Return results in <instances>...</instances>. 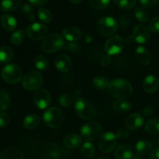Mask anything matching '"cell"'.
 Instances as JSON below:
<instances>
[{
    "label": "cell",
    "instance_id": "obj_1",
    "mask_svg": "<svg viewBox=\"0 0 159 159\" xmlns=\"http://www.w3.org/2000/svg\"><path fill=\"white\" fill-rule=\"evenodd\" d=\"M108 90L111 96L121 99H127L133 93L131 84L124 79H115L111 81Z\"/></svg>",
    "mask_w": 159,
    "mask_h": 159
},
{
    "label": "cell",
    "instance_id": "obj_2",
    "mask_svg": "<svg viewBox=\"0 0 159 159\" xmlns=\"http://www.w3.org/2000/svg\"><path fill=\"white\" fill-rule=\"evenodd\" d=\"M75 110L78 116L85 120H90L96 117V111L93 102L88 99L79 97L75 101Z\"/></svg>",
    "mask_w": 159,
    "mask_h": 159
},
{
    "label": "cell",
    "instance_id": "obj_3",
    "mask_svg": "<svg viewBox=\"0 0 159 159\" xmlns=\"http://www.w3.org/2000/svg\"><path fill=\"white\" fill-rule=\"evenodd\" d=\"M43 120L48 127L58 129L61 128L65 123V115L61 109L51 107L43 113Z\"/></svg>",
    "mask_w": 159,
    "mask_h": 159
},
{
    "label": "cell",
    "instance_id": "obj_4",
    "mask_svg": "<svg viewBox=\"0 0 159 159\" xmlns=\"http://www.w3.org/2000/svg\"><path fill=\"white\" fill-rule=\"evenodd\" d=\"M65 46L64 39L59 34H51L42 41L40 48L46 54H52L60 51Z\"/></svg>",
    "mask_w": 159,
    "mask_h": 159
},
{
    "label": "cell",
    "instance_id": "obj_5",
    "mask_svg": "<svg viewBox=\"0 0 159 159\" xmlns=\"http://www.w3.org/2000/svg\"><path fill=\"white\" fill-rule=\"evenodd\" d=\"M118 29V23L113 17L104 16L98 21L96 30L100 35L107 37L111 36L116 32Z\"/></svg>",
    "mask_w": 159,
    "mask_h": 159
},
{
    "label": "cell",
    "instance_id": "obj_6",
    "mask_svg": "<svg viewBox=\"0 0 159 159\" xmlns=\"http://www.w3.org/2000/svg\"><path fill=\"white\" fill-rule=\"evenodd\" d=\"M2 77L5 82L10 84L18 83L23 77V71L15 64L6 65L2 70Z\"/></svg>",
    "mask_w": 159,
    "mask_h": 159
},
{
    "label": "cell",
    "instance_id": "obj_7",
    "mask_svg": "<svg viewBox=\"0 0 159 159\" xmlns=\"http://www.w3.org/2000/svg\"><path fill=\"white\" fill-rule=\"evenodd\" d=\"M43 82V78L38 71H31L26 73L23 79V86L30 91L37 90L41 87Z\"/></svg>",
    "mask_w": 159,
    "mask_h": 159
},
{
    "label": "cell",
    "instance_id": "obj_8",
    "mask_svg": "<svg viewBox=\"0 0 159 159\" xmlns=\"http://www.w3.org/2000/svg\"><path fill=\"white\" fill-rule=\"evenodd\" d=\"M102 127L97 122H89L82 126L81 129V135L85 141H91L97 139L101 136Z\"/></svg>",
    "mask_w": 159,
    "mask_h": 159
},
{
    "label": "cell",
    "instance_id": "obj_9",
    "mask_svg": "<svg viewBox=\"0 0 159 159\" xmlns=\"http://www.w3.org/2000/svg\"><path fill=\"white\" fill-rule=\"evenodd\" d=\"M124 48V39L120 35H113L109 37L104 45V49L109 55L120 54Z\"/></svg>",
    "mask_w": 159,
    "mask_h": 159
},
{
    "label": "cell",
    "instance_id": "obj_10",
    "mask_svg": "<svg viewBox=\"0 0 159 159\" xmlns=\"http://www.w3.org/2000/svg\"><path fill=\"white\" fill-rule=\"evenodd\" d=\"M116 134L112 132H106L101 134L98 142L99 150L106 154L113 152L116 145Z\"/></svg>",
    "mask_w": 159,
    "mask_h": 159
},
{
    "label": "cell",
    "instance_id": "obj_11",
    "mask_svg": "<svg viewBox=\"0 0 159 159\" xmlns=\"http://www.w3.org/2000/svg\"><path fill=\"white\" fill-rule=\"evenodd\" d=\"M48 34V28L40 23H34L27 26L26 34L33 40H40L44 39Z\"/></svg>",
    "mask_w": 159,
    "mask_h": 159
},
{
    "label": "cell",
    "instance_id": "obj_12",
    "mask_svg": "<svg viewBox=\"0 0 159 159\" xmlns=\"http://www.w3.org/2000/svg\"><path fill=\"white\" fill-rule=\"evenodd\" d=\"M34 103L40 110L47 108L51 103V96L49 91L45 89H40L37 91L34 97Z\"/></svg>",
    "mask_w": 159,
    "mask_h": 159
},
{
    "label": "cell",
    "instance_id": "obj_13",
    "mask_svg": "<svg viewBox=\"0 0 159 159\" xmlns=\"http://www.w3.org/2000/svg\"><path fill=\"white\" fill-rule=\"evenodd\" d=\"M60 155V148L55 143L48 142L42 148L41 156L43 159H58Z\"/></svg>",
    "mask_w": 159,
    "mask_h": 159
},
{
    "label": "cell",
    "instance_id": "obj_14",
    "mask_svg": "<svg viewBox=\"0 0 159 159\" xmlns=\"http://www.w3.org/2000/svg\"><path fill=\"white\" fill-rule=\"evenodd\" d=\"M133 39L138 43H145L150 39V33L147 26L143 24H138L134 28Z\"/></svg>",
    "mask_w": 159,
    "mask_h": 159
},
{
    "label": "cell",
    "instance_id": "obj_15",
    "mask_svg": "<svg viewBox=\"0 0 159 159\" xmlns=\"http://www.w3.org/2000/svg\"><path fill=\"white\" fill-rule=\"evenodd\" d=\"M54 65L56 68L61 73H66L71 70L72 62L69 56L65 54H59L54 61Z\"/></svg>",
    "mask_w": 159,
    "mask_h": 159
},
{
    "label": "cell",
    "instance_id": "obj_16",
    "mask_svg": "<svg viewBox=\"0 0 159 159\" xmlns=\"http://www.w3.org/2000/svg\"><path fill=\"white\" fill-rule=\"evenodd\" d=\"M143 124H144V116L141 113H132L125 119V125L129 130H138L141 128Z\"/></svg>",
    "mask_w": 159,
    "mask_h": 159
},
{
    "label": "cell",
    "instance_id": "obj_17",
    "mask_svg": "<svg viewBox=\"0 0 159 159\" xmlns=\"http://www.w3.org/2000/svg\"><path fill=\"white\" fill-rule=\"evenodd\" d=\"M62 34H63L64 38L66 39V40L69 42L77 41V40H79L82 36V31L80 30V29H79V28L76 27V26H73L65 27V29L63 30Z\"/></svg>",
    "mask_w": 159,
    "mask_h": 159
},
{
    "label": "cell",
    "instance_id": "obj_18",
    "mask_svg": "<svg viewBox=\"0 0 159 159\" xmlns=\"http://www.w3.org/2000/svg\"><path fill=\"white\" fill-rule=\"evenodd\" d=\"M159 86V80L155 75H148L143 82V88L146 93L153 94L158 90Z\"/></svg>",
    "mask_w": 159,
    "mask_h": 159
},
{
    "label": "cell",
    "instance_id": "obj_19",
    "mask_svg": "<svg viewBox=\"0 0 159 159\" xmlns=\"http://www.w3.org/2000/svg\"><path fill=\"white\" fill-rule=\"evenodd\" d=\"M135 57L139 61V63L144 65H148L150 64L152 57L150 52L146 48L142 46H139L135 50Z\"/></svg>",
    "mask_w": 159,
    "mask_h": 159
},
{
    "label": "cell",
    "instance_id": "obj_20",
    "mask_svg": "<svg viewBox=\"0 0 159 159\" xmlns=\"http://www.w3.org/2000/svg\"><path fill=\"white\" fill-rule=\"evenodd\" d=\"M114 155L117 159H132L134 157L132 148L128 144H120L115 150Z\"/></svg>",
    "mask_w": 159,
    "mask_h": 159
},
{
    "label": "cell",
    "instance_id": "obj_21",
    "mask_svg": "<svg viewBox=\"0 0 159 159\" xmlns=\"http://www.w3.org/2000/svg\"><path fill=\"white\" fill-rule=\"evenodd\" d=\"M153 144L149 140H140L135 144V148H136L137 155L144 156L150 153L152 150Z\"/></svg>",
    "mask_w": 159,
    "mask_h": 159
},
{
    "label": "cell",
    "instance_id": "obj_22",
    "mask_svg": "<svg viewBox=\"0 0 159 159\" xmlns=\"http://www.w3.org/2000/svg\"><path fill=\"white\" fill-rule=\"evenodd\" d=\"M81 144H82V138L76 134H69L64 138V144L68 148H77L81 145Z\"/></svg>",
    "mask_w": 159,
    "mask_h": 159
},
{
    "label": "cell",
    "instance_id": "obj_23",
    "mask_svg": "<svg viewBox=\"0 0 159 159\" xmlns=\"http://www.w3.org/2000/svg\"><path fill=\"white\" fill-rule=\"evenodd\" d=\"M0 23H1L2 26L6 31L14 30L17 25V22L15 17L9 14H3L0 18Z\"/></svg>",
    "mask_w": 159,
    "mask_h": 159
},
{
    "label": "cell",
    "instance_id": "obj_24",
    "mask_svg": "<svg viewBox=\"0 0 159 159\" xmlns=\"http://www.w3.org/2000/svg\"><path fill=\"white\" fill-rule=\"evenodd\" d=\"M0 159H24L23 155L16 148H9L2 152Z\"/></svg>",
    "mask_w": 159,
    "mask_h": 159
},
{
    "label": "cell",
    "instance_id": "obj_25",
    "mask_svg": "<svg viewBox=\"0 0 159 159\" xmlns=\"http://www.w3.org/2000/svg\"><path fill=\"white\" fill-rule=\"evenodd\" d=\"M40 123V117L38 115H28L23 120V126L27 130H34L38 127Z\"/></svg>",
    "mask_w": 159,
    "mask_h": 159
},
{
    "label": "cell",
    "instance_id": "obj_26",
    "mask_svg": "<svg viewBox=\"0 0 159 159\" xmlns=\"http://www.w3.org/2000/svg\"><path fill=\"white\" fill-rule=\"evenodd\" d=\"M146 132L150 134H159V118H152L147 121L144 126Z\"/></svg>",
    "mask_w": 159,
    "mask_h": 159
},
{
    "label": "cell",
    "instance_id": "obj_27",
    "mask_svg": "<svg viewBox=\"0 0 159 159\" xmlns=\"http://www.w3.org/2000/svg\"><path fill=\"white\" fill-rule=\"evenodd\" d=\"M13 58V51L9 47L2 46L0 48V62L8 63Z\"/></svg>",
    "mask_w": 159,
    "mask_h": 159
},
{
    "label": "cell",
    "instance_id": "obj_28",
    "mask_svg": "<svg viewBox=\"0 0 159 159\" xmlns=\"http://www.w3.org/2000/svg\"><path fill=\"white\" fill-rule=\"evenodd\" d=\"M22 0H2L1 9L3 12L15 10L21 4Z\"/></svg>",
    "mask_w": 159,
    "mask_h": 159
},
{
    "label": "cell",
    "instance_id": "obj_29",
    "mask_svg": "<svg viewBox=\"0 0 159 159\" xmlns=\"http://www.w3.org/2000/svg\"><path fill=\"white\" fill-rule=\"evenodd\" d=\"M113 108L118 112H127L132 109V105L130 102L125 99H119L113 103Z\"/></svg>",
    "mask_w": 159,
    "mask_h": 159
},
{
    "label": "cell",
    "instance_id": "obj_30",
    "mask_svg": "<svg viewBox=\"0 0 159 159\" xmlns=\"http://www.w3.org/2000/svg\"><path fill=\"white\" fill-rule=\"evenodd\" d=\"M81 153L85 158H91L95 155V147L91 142L86 141L81 148Z\"/></svg>",
    "mask_w": 159,
    "mask_h": 159
},
{
    "label": "cell",
    "instance_id": "obj_31",
    "mask_svg": "<svg viewBox=\"0 0 159 159\" xmlns=\"http://www.w3.org/2000/svg\"><path fill=\"white\" fill-rule=\"evenodd\" d=\"M10 96L4 89H0V112L6 110L10 105Z\"/></svg>",
    "mask_w": 159,
    "mask_h": 159
},
{
    "label": "cell",
    "instance_id": "obj_32",
    "mask_svg": "<svg viewBox=\"0 0 159 159\" xmlns=\"http://www.w3.org/2000/svg\"><path fill=\"white\" fill-rule=\"evenodd\" d=\"M37 15H38V18L40 19V21H42L43 23H49L53 20V16L51 11L45 8H39L37 10Z\"/></svg>",
    "mask_w": 159,
    "mask_h": 159
},
{
    "label": "cell",
    "instance_id": "obj_33",
    "mask_svg": "<svg viewBox=\"0 0 159 159\" xmlns=\"http://www.w3.org/2000/svg\"><path fill=\"white\" fill-rule=\"evenodd\" d=\"M25 32L23 29H19L16 30L11 35L10 41L13 45H20L24 40Z\"/></svg>",
    "mask_w": 159,
    "mask_h": 159
},
{
    "label": "cell",
    "instance_id": "obj_34",
    "mask_svg": "<svg viewBox=\"0 0 159 159\" xmlns=\"http://www.w3.org/2000/svg\"><path fill=\"white\" fill-rule=\"evenodd\" d=\"M34 65L35 67L39 70H41V71H44V70L48 69V65H49V62H48V58H47L45 56L40 55L37 56L35 57V60H34Z\"/></svg>",
    "mask_w": 159,
    "mask_h": 159
},
{
    "label": "cell",
    "instance_id": "obj_35",
    "mask_svg": "<svg viewBox=\"0 0 159 159\" xmlns=\"http://www.w3.org/2000/svg\"><path fill=\"white\" fill-rule=\"evenodd\" d=\"M93 84L94 87L97 89H105L107 87H109V80L106 77L103 76H97L95 78L93 81Z\"/></svg>",
    "mask_w": 159,
    "mask_h": 159
},
{
    "label": "cell",
    "instance_id": "obj_36",
    "mask_svg": "<svg viewBox=\"0 0 159 159\" xmlns=\"http://www.w3.org/2000/svg\"><path fill=\"white\" fill-rule=\"evenodd\" d=\"M134 16L137 20L141 23H146L149 18L148 12L143 7H137L134 9Z\"/></svg>",
    "mask_w": 159,
    "mask_h": 159
},
{
    "label": "cell",
    "instance_id": "obj_37",
    "mask_svg": "<svg viewBox=\"0 0 159 159\" xmlns=\"http://www.w3.org/2000/svg\"><path fill=\"white\" fill-rule=\"evenodd\" d=\"M110 0H89V5L93 9L102 10L110 6Z\"/></svg>",
    "mask_w": 159,
    "mask_h": 159
},
{
    "label": "cell",
    "instance_id": "obj_38",
    "mask_svg": "<svg viewBox=\"0 0 159 159\" xmlns=\"http://www.w3.org/2000/svg\"><path fill=\"white\" fill-rule=\"evenodd\" d=\"M113 2L120 9H130L134 7L137 0H113Z\"/></svg>",
    "mask_w": 159,
    "mask_h": 159
},
{
    "label": "cell",
    "instance_id": "obj_39",
    "mask_svg": "<svg viewBox=\"0 0 159 159\" xmlns=\"http://www.w3.org/2000/svg\"><path fill=\"white\" fill-rule=\"evenodd\" d=\"M58 102L62 107H68L72 105L73 102H75V98L70 93H65L59 97Z\"/></svg>",
    "mask_w": 159,
    "mask_h": 159
},
{
    "label": "cell",
    "instance_id": "obj_40",
    "mask_svg": "<svg viewBox=\"0 0 159 159\" xmlns=\"http://www.w3.org/2000/svg\"><path fill=\"white\" fill-rule=\"evenodd\" d=\"M148 28L152 32H159V16L154 17L150 20L148 23Z\"/></svg>",
    "mask_w": 159,
    "mask_h": 159
},
{
    "label": "cell",
    "instance_id": "obj_41",
    "mask_svg": "<svg viewBox=\"0 0 159 159\" xmlns=\"http://www.w3.org/2000/svg\"><path fill=\"white\" fill-rule=\"evenodd\" d=\"M63 49L65 51H69L71 52H78L80 50V45L77 43H75V42H69V43H65V46H64Z\"/></svg>",
    "mask_w": 159,
    "mask_h": 159
},
{
    "label": "cell",
    "instance_id": "obj_42",
    "mask_svg": "<svg viewBox=\"0 0 159 159\" xmlns=\"http://www.w3.org/2000/svg\"><path fill=\"white\" fill-rule=\"evenodd\" d=\"M10 117L7 113L2 112L0 113V127H5L9 125Z\"/></svg>",
    "mask_w": 159,
    "mask_h": 159
},
{
    "label": "cell",
    "instance_id": "obj_43",
    "mask_svg": "<svg viewBox=\"0 0 159 159\" xmlns=\"http://www.w3.org/2000/svg\"><path fill=\"white\" fill-rule=\"evenodd\" d=\"M158 1L159 0H140V3L142 6V7L150 9V8L156 6L158 4Z\"/></svg>",
    "mask_w": 159,
    "mask_h": 159
},
{
    "label": "cell",
    "instance_id": "obj_44",
    "mask_svg": "<svg viewBox=\"0 0 159 159\" xmlns=\"http://www.w3.org/2000/svg\"><path fill=\"white\" fill-rule=\"evenodd\" d=\"M128 136H129V130H127V129H125V128L120 129V130H118L116 134V138H118V139H120V140L125 139V138H127Z\"/></svg>",
    "mask_w": 159,
    "mask_h": 159
},
{
    "label": "cell",
    "instance_id": "obj_45",
    "mask_svg": "<svg viewBox=\"0 0 159 159\" xmlns=\"http://www.w3.org/2000/svg\"><path fill=\"white\" fill-rule=\"evenodd\" d=\"M110 62H111V58L109 54H104L100 59V64L102 67H107L110 65Z\"/></svg>",
    "mask_w": 159,
    "mask_h": 159
},
{
    "label": "cell",
    "instance_id": "obj_46",
    "mask_svg": "<svg viewBox=\"0 0 159 159\" xmlns=\"http://www.w3.org/2000/svg\"><path fill=\"white\" fill-rule=\"evenodd\" d=\"M22 10H23V12H24L25 14H26L27 15V16H30V15H32L33 12V9L32 7H31L30 5L29 4H24L23 5V8H22Z\"/></svg>",
    "mask_w": 159,
    "mask_h": 159
},
{
    "label": "cell",
    "instance_id": "obj_47",
    "mask_svg": "<svg viewBox=\"0 0 159 159\" xmlns=\"http://www.w3.org/2000/svg\"><path fill=\"white\" fill-rule=\"evenodd\" d=\"M150 159H159V148L152 149L150 152Z\"/></svg>",
    "mask_w": 159,
    "mask_h": 159
},
{
    "label": "cell",
    "instance_id": "obj_48",
    "mask_svg": "<svg viewBox=\"0 0 159 159\" xmlns=\"http://www.w3.org/2000/svg\"><path fill=\"white\" fill-rule=\"evenodd\" d=\"M154 110L152 107H147L144 110H143V114L144 116H151L153 114Z\"/></svg>",
    "mask_w": 159,
    "mask_h": 159
},
{
    "label": "cell",
    "instance_id": "obj_49",
    "mask_svg": "<svg viewBox=\"0 0 159 159\" xmlns=\"http://www.w3.org/2000/svg\"><path fill=\"white\" fill-rule=\"evenodd\" d=\"M48 0H29L30 2L35 6H40V5H43L48 2Z\"/></svg>",
    "mask_w": 159,
    "mask_h": 159
},
{
    "label": "cell",
    "instance_id": "obj_50",
    "mask_svg": "<svg viewBox=\"0 0 159 159\" xmlns=\"http://www.w3.org/2000/svg\"><path fill=\"white\" fill-rule=\"evenodd\" d=\"M85 42H86L87 43H90V42H91V41H93V38L90 35H89V34H85Z\"/></svg>",
    "mask_w": 159,
    "mask_h": 159
},
{
    "label": "cell",
    "instance_id": "obj_51",
    "mask_svg": "<svg viewBox=\"0 0 159 159\" xmlns=\"http://www.w3.org/2000/svg\"><path fill=\"white\" fill-rule=\"evenodd\" d=\"M71 3H74V4H78V3L81 2L82 0H69Z\"/></svg>",
    "mask_w": 159,
    "mask_h": 159
},
{
    "label": "cell",
    "instance_id": "obj_52",
    "mask_svg": "<svg viewBox=\"0 0 159 159\" xmlns=\"http://www.w3.org/2000/svg\"><path fill=\"white\" fill-rule=\"evenodd\" d=\"M132 159H144L142 158V156H141V155H136L135 156L133 157V158Z\"/></svg>",
    "mask_w": 159,
    "mask_h": 159
},
{
    "label": "cell",
    "instance_id": "obj_53",
    "mask_svg": "<svg viewBox=\"0 0 159 159\" xmlns=\"http://www.w3.org/2000/svg\"><path fill=\"white\" fill-rule=\"evenodd\" d=\"M96 159H110V158H107V157H99V158H98Z\"/></svg>",
    "mask_w": 159,
    "mask_h": 159
},
{
    "label": "cell",
    "instance_id": "obj_54",
    "mask_svg": "<svg viewBox=\"0 0 159 159\" xmlns=\"http://www.w3.org/2000/svg\"><path fill=\"white\" fill-rule=\"evenodd\" d=\"M158 145H159V138H158Z\"/></svg>",
    "mask_w": 159,
    "mask_h": 159
}]
</instances>
